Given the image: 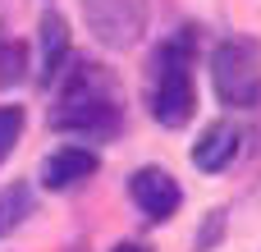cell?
Here are the masks:
<instances>
[{
    "label": "cell",
    "mask_w": 261,
    "mask_h": 252,
    "mask_svg": "<svg viewBox=\"0 0 261 252\" xmlns=\"http://www.w3.org/2000/svg\"><path fill=\"white\" fill-rule=\"evenodd\" d=\"M50 129L78 133V138H115L119 133V101H115V78L106 64L78 60L64 78L60 106L50 115Z\"/></svg>",
    "instance_id": "obj_1"
},
{
    "label": "cell",
    "mask_w": 261,
    "mask_h": 252,
    "mask_svg": "<svg viewBox=\"0 0 261 252\" xmlns=\"http://www.w3.org/2000/svg\"><path fill=\"white\" fill-rule=\"evenodd\" d=\"M147 106H151L156 124H165V129H184V124L193 119L197 92H193V55H188V37H170V41L151 55Z\"/></svg>",
    "instance_id": "obj_2"
},
{
    "label": "cell",
    "mask_w": 261,
    "mask_h": 252,
    "mask_svg": "<svg viewBox=\"0 0 261 252\" xmlns=\"http://www.w3.org/2000/svg\"><path fill=\"white\" fill-rule=\"evenodd\" d=\"M211 83L216 96L234 110L261 106V46L252 37H229L211 55Z\"/></svg>",
    "instance_id": "obj_3"
},
{
    "label": "cell",
    "mask_w": 261,
    "mask_h": 252,
    "mask_svg": "<svg viewBox=\"0 0 261 252\" xmlns=\"http://www.w3.org/2000/svg\"><path fill=\"white\" fill-rule=\"evenodd\" d=\"M83 18L101 46L124 51L147 28V0H83Z\"/></svg>",
    "instance_id": "obj_4"
},
{
    "label": "cell",
    "mask_w": 261,
    "mask_h": 252,
    "mask_svg": "<svg viewBox=\"0 0 261 252\" xmlns=\"http://www.w3.org/2000/svg\"><path fill=\"white\" fill-rule=\"evenodd\" d=\"M128 193H133V202H138L151 220H170V216L179 211V202H184L174 174L161 170V165H142V170L128 179Z\"/></svg>",
    "instance_id": "obj_5"
},
{
    "label": "cell",
    "mask_w": 261,
    "mask_h": 252,
    "mask_svg": "<svg viewBox=\"0 0 261 252\" xmlns=\"http://www.w3.org/2000/svg\"><path fill=\"white\" fill-rule=\"evenodd\" d=\"M239 152H243V133H239L229 119H216V124H206L202 138L193 142V165L206 170V174H220V170L234 165Z\"/></svg>",
    "instance_id": "obj_6"
},
{
    "label": "cell",
    "mask_w": 261,
    "mask_h": 252,
    "mask_svg": "<svg viewBox=\"0 0 261 252\" xmlns=\"http://www.w3.org/2000/svg\"><path fill=\"white\" fill-rule=\"evenodd\" d=\"M96 170H101V156H96V152H87V147H60V152H50V156L41 161V188L64 193V188L92 179Z\"/></svg>",
    "instance_id": "obj_7"
},
{
    "label": "cell",
    "mask_w": 261,
    "mask_h": 252,
    "mask_svg": "<svg viewBox=\"0 0 261 252\" xmlns=\"http://www.w3.org/2000/svg\"><path fill=\"white\" fill-rule=\"evenodd\" d=\"M37 32H41V83L50 87L60 78V64L69 60V23H64V14L46 9Z\"/></svg>",
    "instance_id": "obj_8"
},
{
    "label": "cell",
    "mask_w": 261,
    "mask_h": 252,
    "mask_svg": "<svg viewBox=\"0 0 261 252\" xmlns=\"http://www.w3.org/2000/svg\"><path fill=\"white\" fill-rule=\"evenodd\" d=\"M23 69H28V46L14 37H0V87L23 83Z\"/></svg>",
    "instance_id": "obj_9"
},
{
    "label": "cell",
    "mask_w": 261,
    "mask_h": 252,
    "mask_svg": "<svg viewBox=\"0 0 261 252\" xmlns=\"http://www.w3.org/2000/svg\"><path fill=\"white\" fill-rule=\"evenodd\" d=\"M23 106H0V161H9V152H14V142H18V133H23Z\"/></svg>",
    "instance_id": "obj_10"
},
{
    "label": "cell",
    "mask_w": 261,
    "mask_h": 252,
    "mask_svg": "<svg viewBox=\"0 0 261 252\" xmlns=\"http://www.w3.org/2000/svg\"><path fill=\"white\" fill-rule=\"evenodd\" d=\"M220 225H225V211H211V225H206V234L197 239V252H206L216 243V234H220Z\"/></svg>",
    "instance_id": "obj_11"
},
{
    "label": "cell",
    "mask_w": 261,
    "mask_h": 252,
    "mask_svg": "<svg viewBox=\"0 0 261 252\" xmlns=\"http://www.w3.org/2000/svg\"><path fill=\"white\" fill-rule=\"evenodd\" d=\"M115 252H147V248H142V243H119Z\"/></svg>",
    "instance_id": "obj_12"
},
{
    "label": "cell",
    "mask_w": 261,
    "mask_h": 252,
    "mask_svg": "<svg viewBox=\"0 0 261 252\" xmlns=\"http://www.w3.org/2000/svg\"><path fill=\"white\" fill-rule=\"evenodd\" d=\"M5 230H9V216H5V207H0V234H5Z\"/></svg>",
    "instance_id": "obj_13"
}]
</instances>
